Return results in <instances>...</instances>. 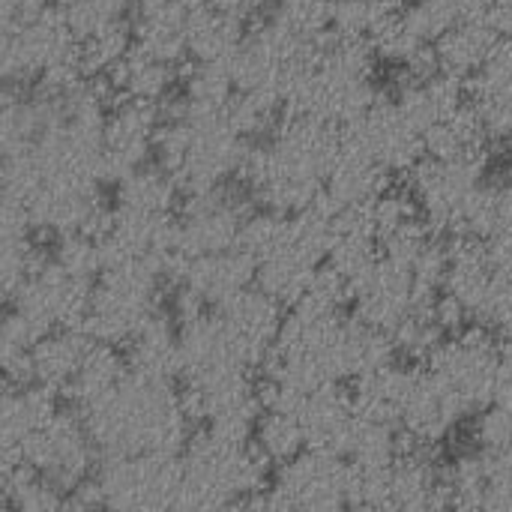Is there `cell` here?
Wrapping results in <instances>:
<instances>
[{"instance_id":"9c48e42d","label":"cell","mask_w":512,"mask_h":512,"mask_svg":"<svg viewBox=\"0 0 512 512\" xmlns=\"http://www.w3.org/2000/svg\"><path fill=\"white\" fill-rule=\"evenodd\" d=\"M246 30V15L231 6L204 3L192 9L186 18L189 63H228L243 45Z\"/></svg>"},{"instance_id":"ba28073f","label":"cell","mask_w":512,"mask_h":512,"mask_svg":"<svg viewBox=\"0 0 512 512\" xmlns=\"http://www.w3.org/2000/svg\"><path fill=\"white\" fill-rule=\"evenodd\" d=\"M387 189H390V174L339 138V150H336L321 198L333 210H366Z\"/></svg>"},{"instance_id":"7a4b0ae2","label":"cell","mask_w":512,"mask_h":512,"mask_svg":"<svg viewBox=\"0 0 512 512\" xmlns=\"http://www.w3.org/2000/svg\"><path fill=\"white\" fill-rule=\"evenodd\" d=\"M489 162L423 159L411 171V198L432 234L462 240L471 237L483 195L489 189Z\"/></svg>"},{"instance_id":"4fadbf2b","label":"cell","mask_w":512,"mask_h":512,"mask_svg":"<svg viewBox=\"0 0 512 512\" xmlns=\"http://www.w3.org/2000/svg\"><path fill=\"white\" fill-rule=\"evenodd\" d=\"M474 441L480 450L512 456V384H498L495 399L474 417Z\"/></svg>"},{"instance_id":"7c38bea8","label":"cell","mask_w":512,"mask_h":512,"mask_svg":"<svg viewBox=\"0 0 512 512\" xmlns=\"http://www.w3.org/2000/svg\"><path fill=\"white\" fill-rule=\"evenodd\" d=\"M252 447L267 459L273 471L309 450L303 426L291 408H261L252 429Z\"/></svg>"},{"instance_id":"e0dca14e","label":"cell","mask_w":512,"mask_h":512,"mask_svg":"<svg viewBox=\"0 0 512 512\" xmlns=\"http://www.w3.org/2000/svg\"><path fill=\"white\" fill-rule=\"evenodd\" d=\"M507 183H510V189H512V168H510V180H507Z\"/></svg>"},{"instance_id":"52a82bcc","label":"cell","mask_w":512,"mask_h":512,"mask_svg":"<svg viewBox=\"0 0 512 512\" xmlns=\"http://www.w3.org/2000/svg\"><path fill=\"white\" fill-rule=\"evenodd\" d=\"M468 102L489 138L512 144V42L501 39L483 69L468 81Z\"/></svg>"},{"instance_id":"8fae6325","label":"cell","mask_w":512,"mask_h":512,"mask_svg":"<svg viewBox=\"0 0 512 512\" xmlns=\"http://www.w3.org/2000/svg\"><path fill=\"white\" fill-rule=\"evenodd\" d=\"M393 99L408 114V120L420 129V135H426L432 126H438L441 120H447L453 111H459L468 102L465 84H459L435 69L411 75Z\"/></svg>"},{"instance_id":"5b68a950","label":"cell","mask_w":512,"mask_h":512,"mask_svg":"<svg viewBox=\"0 0 512 512\" xmlns=\"http://www.w3.org/2000/svg\"><path fill=\"white\" fill-rule=\"evenodd\" d=\"M339 138L360 150L363 156H369L390 177L411 174L426 159L420 129L408 120V114L399 108L393 96H378V102L360 120L339 129Z\"/></svg>"},{"instance_id":"ac0fdd59","label":"cell","mask_w":512,"mask_h":512,"mask_svg":"<svg viewBox=\"0 0 512 512\" xmlns=\"http://www.w3.org/2000/svg\"><path fill=\"white\" fill-rule=\"evenodd\" d=\"M330 3H333V0H330Z\"/></svg>"},{"instance_id":"3957f363","label":"cell","mask_w":512,"mask_h":512,"mask_svg":"<svg viewBox=\"0 0 512 512\" xmlns=\"http://www.w3.org/2000/svg\"><path fill=\"white\" fill-rule=\"evenodd\" d=\"M423 366L441 381V387L462 405L468 417H477L498 390V336L471 324L453 336H444Z\"/></svg>"},{"instance_id":"30bf717a","label":"cell","mask_w":512,"mask_h":512,"mask_svg":"<svg viewBox=\"0 0 512 512\" xmlns=\"http://www.w3.org/2000/svg\"><path fill=\"white\" fill-rule=\"evenodd\" d=\"M498 42L501 36L486 18L456 24L432 42V69L459 84H468L492 57Z\"/></svg>"},{"instance_id":"8992f818","label":"cell","mask_w":512,"mask_h":512,"mask_svg":"<svg viewBox=\"0 0 512 512\" xmlns=\"http://www.w3.org/2000/svg\"><path fill=\"white\" fill-rule=\"evenodd\" d=\"M471 420L462 405L441 387V381L423 366H408V378L396 408V426L414 447H438L456 435V429Z\"/></svg>"},{"instance_id":"2e32d148","label":"cell","mask_w":512,"mask_h":512,"mask_svg":"<svg viewBox=\"0 0 512 512\" xmlns=\"http://www.w3.org/2000/svg\"><path fill=\"white\" fill-rule=\"evenodd\" d=\"M486 21L495 27L501 39L512 42V0H489V15Z\"/></svg>"},{"instance_id":"9a60e30c","label":"cell","mask_w":512,"mask_h":512,"mask_svg":"<svg viewBox=\"0 0 512 512\" xmlns=\"http://www.w3.org/2000/svg\"><path fill=\"white\" fill-rule=\"evenodd\" d=\"M480 512H512V456L492 453V471Z\"/></svg>"},{"instance_id":"5bb4252c","label":"cell","mask_w":512,"mask_h":512,"mask_svg":"<svg viewBox=\"0 0 512 512\" xmlns=\"http://www.w3.org/2000/svg\"><path fill=\"white\" fill-rule=\"evenodd\" d=\"M411 9L420 15V21L438 39L444 30H450L456 24L483 21L489 15V0H414Z\"/></svg>"},{"instance_id":"6da1fadb","label":"cell","mask_w":512,"mask_h":512,"mask_svg":"<svg viewBox=\"0 0 512 512\" xmlns=\"http://www.w3.org/2000/svg\"><path fill=\"white\" fill-rule=\"evenodd\" d=\"M375 63L369 45L330 36L297 75L285 114L309 117L330 129L351 126L378 102Z\"/></svg>"},{"instance_id":"277c9868","label":"cell","mask_w":512,"mask_h":512,"mask_svg":"<svg viewBox=\"0 0 512 512\" xmlns=\"http://www.w3.org/2000/svg\"><path fill=\"white\" fill-rule=\"evenodd\" d=\"M270 492L285 512H348L351 468L339 456L306 450L273 471Z\"/></svg>"}]
</instances>
